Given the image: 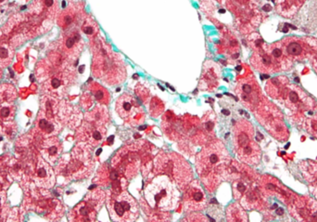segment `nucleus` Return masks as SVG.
<instances>
[{
    "label": "nucleus",
    "instance_id": "nucleus-29",
    "mask_svg": "<svg viewBox=\"0 0 317 222\" xmlns=\"http://www.w3.org/2000/svg\"><path fill=\"white\" fill-rule=\"evenodd\" d=\"M15 115V109L13 104L0 105V120H12Z\"/></svg>",
    "mask_w": 317,
    "mask_h": 222
},
{
    "label": "nucleus",
    "instance_id": "nucleus-12",
    "mask_svg": "<svg viewBox=\"0 0 317 222\" xmlns=\"http://www.w3.org/2000/svg\"><path fill=\"white\" fill-rule=\"evenodd\" d=\"M83 48L82 36L77 31H69L64 38L59 46V49L67 58L75 59L81 52Z\"/></svg>",
    "mask_w": 317,
    "mask_h": 222
},
{
    "label": "nucleus",
    "instance_id": "nucleus-37",
    "mask_svg": "<svg viewBox=\"0 0 317 222\" xmlns=\"http://www.w3.org/2000/svg\"><path fill=\"white\" fill-rule=\"evenodd\" d=\"M2 75H3V73H2V70H1V68H0V79L2 78Z\"/></svg>",
    "mask_w": 317,
    "mask_h": 222
},
{
    "label": "nucleus",
    "instance_id": "nucleus-11",
    "mask_svg": "<svg viewBox=\"0 0 317 222\" xmlns=\"http://www.w3.org/2000/svg\"><path fill=\"white\" fill-rule=\"evenodd\" d=\"M71 78L72 75L69 71L66 69L60 71L48 76L47 80L43 85V88L46 93L51 94L53 96H60L69 87Z\"/></svg>",
    "mask_w": 317,
    "mask_h": 222
},
{
    "label": "nucleus",
    "instance_id": "nucleus-34",
    "mask_svg": "<svg viewBox=\"0 0 317 222\" xmlns=\"http://www.w3.org/2000/svg\"><path fill=\"white\" fill-rule=\"evenodd\" d=\"M4 198H5V197H4V193L0 192V205L3 204V202H4Z\"/></svg>",
    "mask_w": 317,
    "mask_h": 222
},
{
    "label": "nucleus",
    "instance_id": "nucleus-32",
    "mask_svg": "<svg viewBox=\"0 0 317 222\" xmlns=\"http://www.w3.org/2000/svg\"><path fill=\"white\" fill-rule=\"evenodd\" d=\"M288 99L291 103L296 104L298 101H299V95L296 92V91H290L288 93Z\"/></svg>",
    "mask_w": 317,
    "mask_h": 222
},
{
    "label": "nucleus",
    "instance_id": "nucleus-9",
    "mask_svg": "<svg viewBox=\"0 0 317 222\" xmlns=\"http://www.w3.org/2000/svg\"><path fill=\"white\" fill-rule=\"evenodd\" d=\"M184 190L183 205L185 212H196L206 208L207 197L199 181H192Z\"/></svg>",
    "mask_w": 317,
    "mask_h": 222
},
{
    "label": "nucleus",
    "instance_id": "nucleus-13",
    "mask_svg": "<svg viewBox=\"0 0 317 222\" xmlns=\"http://www.w3.org/2000/svg\"><path fill=\"white\" fill-rule=\"evenodd\" d=\"M35 184L40 188L49 189L55 184V175L51 169L45 159L39 158L36 164L35 174Z\"/></svg>",
    "mask_w": 317,
    "mask_h": 222
},
{
    "label": "nucleus",
    "instance_id": "nucleus-1",
    "mask_svg": "<svg viewBox=\"0 0 317 222\" xmlns=\"http://www.w3.org/2000/svg\"><path fill=\"white\" fill-rule=\"evenodd\" d=\"M231 159L220 140L210 142L198 153L196 170L209 193L214 191L225 180V172Z\"/></svg>",
    "mask_w": 317,
    "mask_h": 222
},
{
    "label": "nucleus",
    "instance_id": "nucleus-17",
    "mask_svg": "<svg viewBox=\"0 0 317 222\" xmlns=\"http://www.w3.org/2000/svg\"><path fill=\"white\" fill-rule=\"evenodd\" d=\"M79 12L75 6H70L61 12L58 18V26L64 30H68L78 21Z\"/></svg>",
    "mask_w": 317,
    "mask_h": 222
},
{
    "label": "nucleus",
    "instance_id": "nucleus-25",
    "mask_svg": "<svg viewBox=\"0 0 317 222\" xmlns=\"http://www.w3.org/2000/svg\"><path fill=\"white\" fill-rule=\"evenodd\" d=\"M248 180L247 179H241L238 178L234 181L233 183V194L235 199H240L242 197L243 194L248 191Z\"/></svg>",
    "mask_w": 317,
    "mask_h": 222
},
{
    "label": "nucleus",
    "instance_id": "nucleus-28",
    "mask_svg": "<svg viewBox=\"0 0 317 222\" xmlns=\"http://www.w3.org/2000/svg\"><path fill=\"white\" fill-rule=\"evenodd\" d=\"M164 110V104L162 100L158 98H153L150 101V111L152 117H157L161 116Z\"/></svg>",
    "mask_w": 317,
    "mask_h": 222
},
{
    "label": "nucleus",
    "instance_id": "nucleus-20",
    "mask_svg": "<svg viewBox=\"0 0 317 222\" xmlns=\"http://www.w3.org/2000/svg\"><path fill=\"white\" fill-rule=\"evenodd\" d=\"M226 219L230 222L248 221V216L240 205L234 203L226 208Z\"/></svg>",
    "mask_w": 317,
    "mask_h": 222
},
{
    "label": "nucleus",
    "instance_id": "nucleus-22",
    "mask_svg": "<svg viewBox=\"0 0 317 222\" xmlns=\"http://www.w3.org/2000/svg\"><path fill=\"white\" fill-rule=\"evenodd\" d=\"M17 97V90L11 84H3L0 86V105L13 104Z\"/></svg>",
    "mask_w": 317,
    "mask_h": 222
},
{
    "label": "nucleus",
    "instance_id": "nucleus-33",
    "mask_svg": "<svg viewBox=\"0 0 317 222\" xmlns=\"http://www.w3.org/2000/svg\"><path fill=\"white\" fill-rule=\"evenodd\" d=\"M282 49L279 47H275L272 49V55L276 59H279L282 56Z\"/></svg>",
    "mask_w": 317,
    "mask_h": 222
},
{
    "label": "nucleus",
    "instance_id": "nucleus-31",
    "mask_svg": "<svg viewBox=\"0 0 317 222\" xmlns=\"http://www.w3.org/2000/svg\"><path fill=\"white\" fill-rule=\"evenodd\" d=\"M208 220L209 219L206 216L198 213H192L184 219V221H208Z\"/></svg>",
    "mask_w": 317,
    "mask_h": 222
},
{
    "label": "nucleus",
    "instance_id": "nucleus-36",
    "mask_svg": "<svg viewBox=\"0 0 317 222\" xmlns=\"http://www.w3.org/2000/svg\"><path fill=\"white\" fill-rule=\"evenodd\" d=\"M8 0H0V6H2V5H4L5 3H6Z\"/></svg>",
    "mask_w": 317,
    "mask_h": 222
},
{
    "label": "nucleus",
    "instance_id": "nucleus-2",
    "mask_svg": "<svg viewBox=\"0 0 317 222\" xmlns=\"http://www.w3.org/2000/svg\"><path fill=\"white\" fill-rule=\"evenodd\" d=\"M92 47L93 75L110 85L122 82L126 76L122 59L117 53L111 51L110 47L101 39H97Z\"/></svg>",
    "mask_w": 317,
    "mask_h": 222
},
{
    "label": "nucleus",
    "instance_id": "nucleus-27",
    "mask_svg": "<svg viewBox=\"0 0 317 222\" xmlns=\"http://www.w3.org/2000/svg\"><path fill=\"white\" fill-rule=\"evenodd\" d=\"M42 3L48 17H53L57 14L58 10V0H42Z\"/></svg>",
    "mask_w": 317,
    "mask_h": 222
},
{
    "label": "nucleus",
    "instance_id": "nucleus-10",
    "mask_svg": "<svg viewBox=\"0 0 317 222\" xmlns=\"http://www.w3.org/2000/svg\"><path fill=\"white\" fill-rule=\"evenodd\" d=\"M107 135L104 125L86 120L77 132V138L88 146L97 147L103 142Z\"/></svg>",
    "mask_w": 317,
    "mask_h": 222
},
{
    "label": "nucleus",
    "instance_id": "nucleus-26",
    "mask_svg": "<svg viewBox=\"0 0 317 222\" xmlns=\"http://www.w3.org/2000/svg\"><path fill=\"white\" fill-rule=\"evenodd\" d=\"M82 31L88 36H96L98 35V25L92 18H87L82 25Z\"/></svg>",
    "mask_w": 317,
    "mask_h": 222
},
{
    "label": "nucleus",
    "instance_id": "nucleus-30",
    "mask_svg": "<svg viewBox=\"0 0 317 222\" xmlns=\"http://www.w3.org/2000/svg\"><path fill=\"white\" fill-rule=\"evenodd\" d=\"M287 52L291 56H299L302 53V47L297 42H291L287 47Z\"/></svg>",
    "mask_w": 317,
    "mask_h": 222
},
{
    "label": "nucleus",
    "instance_id": "nucleus-23",
    "mask_svg": "<svg viewBox=\"0 0 317 222\" xmlns=\"http://www.w3.org/2000/svg\"><path fill=\"white\" fill-rule=\"evenodd\" d=\"M105 199H106V194L103 191H101L100 189H96L91 193H88L85 200L89 204H91L98 211L103 205Z\"/></svg>",
    "mask_w": 317,
    "mask_h": 222
},
{
    "label": "nucleus",
    "instance_id": "nucleus-6",
    "mask_svg": "<svg viewBox=\"0 0 317 222\" xmlns=\"http://www.w3.org/2000/svg\"><path fill=\"white\" fill-rule=\"evenodd\" d=\"M108 210L114 221H135L139 216L137 201L125 191L117 193L108 201Z\"/></svg>",
    "mask_w": 317,
    "mask_h": 222
},
{
    "label": "nucleus",
    "instance_id": "nucleus-8",
    "mask_svg": "<svg viewBox=\"0 0 317 222\" xmlns=\"http://www.w3.org/2000/svg\"><path fill=\"white\" fill-rule=\"evenodd\" d=\"M115 110L122 120L131 125H139L144 120L143 108L137 99L130 94H122L117 99Z\"/></svg>",
    "mask_w": 317,
    "mask_h": 222
},
{
    "label": "nucleus",
    "instance_id": "nucleus-18",
    "mask_svg": "<svg viewBox=\"0 0 317 222\" xmlns=\"http://www.w3.org/2000/svg\"><path fill=\"white\" fill-rule=\"evenodd\" d=\"M58 122L52 117H46L45 114L43 117L38 118L36 123V129L44 136H53L58 133Z\"/></svg>",
    "mask_w": 317,
    "mask_h": 222
},
{
    "label": "nucleus",
    "instance_id": "nucleus-16",
    "mask_svg": "<svg viewBox=\"0 0 317 222\" xmlns=\"http://www.w3.org/2000/svg\"><path fill=\"white\" fill-rule=\"evenodd\" d=\"M236 92L238 94L239 98L250 107L255 105V102L257 100V93L254 89V86L248 81H241L238 84V87L236 88Z\"/></svg>",
    "mask_w": 317,
    "mask_h": 222
},
{
    "label": "nucleus",
    "instance_id": "nucleus-7",
    "mask_svg": "<svg viewBox=\"0 0 317 222\" xmlns=\"http://www.w3.org/2000/svg\"><path fill=\"white\" fill-rule=\"evenodd\" d=\"M91 146L81 143L72 152L69 172L75 179L87 178L94 168V159Z\"/></svg>",
    "mask_w": 317,
    "mask_h": 222
},
{
    "label": "nucleus",
    "instance_id": "nucleus-14",
    "mask_svg": "<svg viewBox=\"0 0 317 222\" xmlns=\"http://www.w3.org/2000/svg\"><path fill=\"white\" fill-rule=\"evenodd\" d=\"M97 214L98 210L91 204L84 200L71 211L69 219L71 221H95L97 218Z\"/></svg>",
    "mask_w": 317,
    "mask_h": 222
},
{
    "label": "nucleus",
    "instance_id": "nucleus-3",
    "mask_svg": "<svg viewBox=\"0 0 317 222\" xmlns=\"http://www.w3.org/2000/svg\"><path fill=\"white\" fill-rule=\"evenodd\" d=\"M144 196L150 207L159 211L175 209L180 197L178 190L166 175L157 176L150 181L145 188Z\"/></svg>",
    "mask_w": 317,
    "mask_h": 222
},
{
    "label": "nucleus",
    "instance_id": "nucleus-15",
    "mask_svg": "<svg viewBox=\"0 0 317 222\" xmlns=\"http://www.w3.org/2000/svg\"><path fill=\"white\" fill-rule=\"evenodd\" d=\"M40 152L46 162L54 164L61 154L62 144L59 139L55 136H52L44 140L41 146Z\"/></svg>",
    "mask_w": 317,
    "mask_h": 222
},
{
    "label": "nucleus",
    "instance_id": "nucleus-21",
    "mask_svg": "<svg viewBox=\"0 0 317 222\" xmlns=\"http://www.w3.org/2000/svg\"><path fill=\"white\" fill-rule=\"evenodd\" d=\"M104 106L105 105L100 104L99 106L95 107L92 111L87 114L86 120L105 126L109 120V114H108V110Z\"/></svg>",
    "mask_w": 317,
    "mask_h": 222
},
{
    "label": "nucleus",
    "instance_id": "nucleus-24",
    "mask_svg": "<svg viewBox=\"0 0 317 222\" xmlns=\"http://www.w3.org/2000/svg\"><path fill=\"white\" fill-rule=\"evenodd\" d=\"M14 57L12 47L7 44L0 45V68H5L12 64Z\"/></svg>",
    "mask_w": 317,
    "mask_h": 222
},
{
    "label": "nucleus",
    "instance_id": "nucleus-4",
    "mask_svg": "<svg viewBox=\"0 0 317 222\" xmlns=\"http://www.w3.org/2000/svg\"><path fill=\"white\" fill-rule=\"evenodd\" d=\"M154 164L156 173L168 176L182 190L186 188L193 178L191 165L177 153L161 152L157 155Z\"/></svg>",
    "mask_w": 317,
    "mask_h": 222
},
{
    "label": "nucleus",
    "instance_id": "nucleus-19",
    "mask_svg": "<svg viewBox=\"0 0 317 222\" xmlns=\"http://www.w3.org/2000/svg\"><path fill=\"white\" fill-rule=\"evenodd\" d=\"M89 91L92 98L96 99L101 105H108L110 103V94L103 86L98 83H91L89 85Z\"/></svg>",
    "mask_w": 317,
    "mask_h": 222
},
{
    "label": "nucleus",
    "instance_id": "nucleus-35",
    "mask_svg": "<svg viewBox=\"0 0 317 222\" xmlns=\"http://www.w3.org/2000/svg\"><path fill=\"white\" fill-rule=\"evenodd\" d=\"M264 10H265V11H267V12H269V11H271V7L266 6L264 8Z\"/></svg>",
    "mask_w": 317,
    "mask_h": 222
},
{
    "label": "nucleus",
    "instance_id": "nucleus-5",
    "mask_svg": "<svg viewBox=\"0 0 317 222\" xmlns=\"http://www.w3.org/2000/svg\"><path fill=\"white\" fill-rule=\"evenodd\" d=\"M253 128L246 120H240L233 129V144L237 157L248 164L259 163L260 147L253 139Z\"/></svg>",
    "mask_w": 317,
    "mask_h": 222
},
{
    "label": "nucleus",
    "instance_id": "nucleus-38",
    "mask_svg": "<svg viewBox=\"0 0 317 222\" xmlns=\"http://www.w3.org/2000/svg\"><path fill=\"white\" fill-rule=\"evenodd\" d=\"M315 195H316V197H317V187H316V191H315Z\"/></svg>",
    "mask_w": 317,
    "mask_h": 222
}]
</instances>
